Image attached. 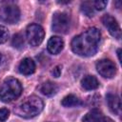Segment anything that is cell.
Returning a JSON list of instances; mask_svg holds the SVG:
<instances>
[{
  "instance_id": "cell-1",
  "label": "cell",
  "mask_w": 122,
  "mask_h": 122,
  "mask_svg": "<svg viewBox=\"0 0 122 122\" xmlns=\"http://www.w3.org/2000/svg\"><path fill=\"white\" fill-rule=\"evenodd\" d=\"M100 39V30L97 28L92 27L87 29L79 35L75 36L71 40V47L72 51L77 55L84 57L92 56L97 51Z\"/></svg>"
},
{
  "instance_id": "cell-2",
  "label": "cell",
  "mask_w": 122,
  "mask_h": 122,
  "mask_svg": "<svg viewBox=\"0 0 122 122\" xmlns=\"http://www.w3.org/2000/svg\"><path fill=\"white\" fill-rule=\"evenodd\" d=\"M43 108L44 103L42 99L36 95H30L27 97L23 102L18 104L14 108L13 112L16 115L22 118L30 119L37 116L43 111Z\"/></svg>"
},
{
  "instance_id": "cell-3",
  "label": "cell",
  "mask_w": 122,
  "mask_h": 122,
  "mask_svg": "<svg viewBox=\"0 0 122 122\" xmlns=\"http://www.w3.org/2000/svg\"><path fill=\"white\" fill-rule=\"evenodd\" d=\"M22 93V85L18 79L9 77L5 79L0 87V100L4 103L17 99Z\"/></svg>"
},
{
  "instance_id": "cell-4",
  "label": "cell",
  "mask_w": 122,
  "mask_h": 122,
  "mask_svg": "<svg viewBox=\"0 0 122 122\" xmlns=\"http://www.w3.org/2000/svg\"><path fill=\"white\" fill-rule=\"evenodd\" d=\"M20 19V10L15 3L3 1L0 3V20L8 24H15Z\"/></svg>"
},
{
  "instance_id": "cell-5",
  "label": "cell",
  "mask_w": 122,
  "mask_h": 122,
  "mask_svg": "<svg viewBox=\"0 0 122 122\" xmlns=\"http://www.w3.org/2000/svg\"><path fill=\"white\" fill-rule=\"evenodd\" d=\"M52 30L57 33H67L71 27V17L66 12L57 11L52 16Z\"/></svg>"
},
{
  "instance_id": "cell-6",
  "label": "cell",
  "mask_w": 122,
  "mask_h": 122,
  "mask_svg": "<svg viewBox=\"0 0 122 122\" xmlns=\"http://www.w3.org/2000/svg\"><path fill=\"white\" fill-rule=\"evenodd\" d=\"M26 34H27V39L29 44L32 47L39 46L43 42L45 37L44 29L38 24L29 25L26 30Z\"/></svg>"
},
{
  "instance_id": "cell-7",
  "label": "cell",
  "mask_w": 122,
  "mask_h": 122,
  "mask_svg": "<svg viewBox=\"0 0 122 122\" xmlns=\"http://www.w3.org/2000/svg\"><path fill=\"white\" fill-rule=\"evenodd\" d=\"M98 73L105 78H112L116 74V66L110 59H102L96 63Z\"/></svg>"
},
{
  "instance_id": "cell-8",
  "label": "cell",
  "mask_w": 122,
  "mask_h": 122,
  "mask_svg": "<svg viewBox=\"0 0 122 122\" xmlns=\"http://www.w3.org/2000/svg\"><path fill=\"white\" fill-rule=\"evenodd\" d=\"M101 21H102L103 25L107 28V30H109L111 35H112L116 39H120L121 38L120 26H119V24L117 23L116 19L113 16H112L111 14H105V15L102 16Z\"/></svg>"
},
{
  "instance_id": "cell-9",
  "label": "cell",
  "mask_w": 122,
  "mask_h": 122,
  "mask_svg": "<svg viewBox=\"0 0 122 122\" xmlns=\"http://www.w3.org/2000/svg\"><path fill=\"white\" fill-rule=\"evenodd\" d=\"M64 48V41L59 36H51L47 45L48 51L51 54H58Z\"/></svg>"
},
{
  "instance_id": "cell-10",
  "label": "cell",
  "mask_w": 122,
  "mask_h": 122,
  "mask_svg": "<svg viewBox=\"0 0 122 122\" xmlns=\"http://www.w3.org/2000/svg\"><path fill=\"white\" fill-rule=\"evenodd\" d=\"M18 71L21 74L30 75L35 71V63L31 58H24L18 65Z\"/></svg>"
},
{
  "instance_id": "cell-11",
  "label": "cell",
  "mask_w": 122,
  "mask_h": 122,
  "mask_svg": "<svg viewBox=\"0 0 122 122\" xmlns=\"http://www.w3.org/2000/svg\"><path fill=\"white\" fill-rule=\"evenodd\" d=\"M106 99L108 102V105L110 107V110L114 114H119L121 112V102L120 98L113 93H108L106 95Z\"/></svg>"
},
{
  "instance_id": "cell-12",
  "label": "cell",
  "mask_w": 122,
  "mask_h": 122,
  "mask_svg": "<svg viewBox=\"0 0 122 122\" xmlns=\"http://www.w3.org/2000/svg\"><path fill=\"white\" fill-rule=\"evenodd\" d=\"M81 86H82L83 89H85L87 91H92V90H95V89L98 88L99 82H98V80L95 76L86 75L81 80Z\"/></svg>"
},
{
  "instance_id": "cell-13",
  "label": "cell",
  "mask_w": 122,
  "mask_h": 122,
  "mask_svg": "<svg viewBox=\"0 0 122 122\" xmlns=\"http://www.w3.org/2000/svg\"><path fill=\"white\" fill-rule=\"evenodd\" d=\"M39 91L46 96H52L57 92L58 86L51 81H46L40 86Z\"/></svg>"
},
{
  "instance_id": "cell-14",
  "label": "cell",
  "mask_w": 122,
  "mask_h": 122,
  "mask_svg": "<svg viewBox=\"0 0 122 122\" xmlns=\"http://www.w3.org/2000/svg\"><path fill=\"white\" fill-rule=\"evenodd\" d=\"M61 104L63 107H66V108H72V107H78V106H81L83 104V102L77 97L75 96L74 94H69L67 96H65L62 101H61Z\"/></svg>"
},
{
  "instance_id": "cell-15",
  "label": "cell",
  "mask_w": 122,
  "mask_h": 122,
  "mask_svg": "<svg viewBox=\"0 0 122 122\" xmlns=\"http://www.w3.org/2000/svg\"><path fill=\"white\" fill-rule=\"evenodd\" d=\"M102 118V112L98 109H92L82 118L83 122H99Z\"/></svg>"
},
{
  "instance_id": "cell-16",
  "label": "cell",
  "mask_w": 122,
  "mask_h": 122,
  "mask_svg": "<svg viewBox=\"0 0 122 122\" xmlns=\"http://www.w3.org/2000/svg\"><path fill=\"white\" fill-rule=\"evenodd\" d=\"M93 3L91 1H85L81 3V10L84 14H86L88 17L93 16Z\"/></svg>"
},
{
  "instance_id": "cell-17",
  "label": "cell",
  "mask_w": 122,
  "mask_h": 122,
  "mask_svg": "<svg viewBox=\"0 0 122 122\" xmlns=\"http://www.w3.org/2000/svg\"><path fill=\"white\" fill-rule=\"evenodd\" d=\"M11 45L15 48V49H22L24 46V38L23 35L21 33H15L11 39Z\"/></svg>"
},
{
  "instance_id": "cell-18",
  "label": "cell",
  "mask_w": 122,
  "mask_h": 122,
  "mask_svg": "<svg viewBox=\"0 0 122 122\" xmlns=\"http://www.w3.org/2000/svg\"><path fill=\"white\" fill-rule=\"evenodd\" d=\"M9 38V31L8 29L4 26L0 25V44L5 43Z\"/></svg>"
},
{
  "instance_id": "cell-19",
  "label": "cell",
  "mask_w": 122,
  "mask_h": 122,
  "mask_svg": "<svg viewBox=\"0 0 122 122\" xmlns=\"http://www.w3.org/2000/svg\"><path fill=\"white\" fill-rule=\"evenodd\" d=\"M93 8L97 10H102L106 8L108 2L107 1H101V0H97V1H93Z\"/></svg>"
},
{
  "instance_id": "cell-20",
  "label": "cell",
  "mask_w": 122,
  "mask_h": 122,
  "mask_svg": "<svg viewBox=\"0 0 122 122\" xmlns=\"http://www.w3.org/2000/svg\"><path fill=\"white\" fill-rule=\"evenodd\" d=\"M9 115H10V111L8 109H6V108L0 109V121L1 122L6 121L9 117Z\"/></svg>"
},
{
  "instance_id": "cell-21",
  "label": "cell",
  "mask_w": 122,
  "mask_h": 122,
  "mask_svg": "<svg viewBox=\"0 0 122 122\" xmlns=\"http://www.w3.org/2000/svg\"><path fill=\"white\" fill-rule=\"evenodd\" d=\"M61 66L60 65H57V66H55L52 70H51V74H52V76L53 77H59L60 76V74H61Z\"/></svg>"
},
{
  "instance_id": "cell-22",
  "label": "cell",
  "mask_w": 122,
  "mask_h": 122,
  "mask_svg": "<svg viewBox=\"0 0 122 122\" xmlns=\"http://www.w3.org/2000/svg\"><path fill=\"white\" fill-rule=\"evenodd\" d=\"M101 122H114L112 119H111V118H109V117H104L102 120H101Z\"/></svg>"
},
{
  "instance_id": "cell-23",
  "label": "cell",
  "mask_w": 122,
  "mask_h": 122,
  "mask_svg": "<svg viewBox=\"0 0 122 122\" xmlns=\"http://www.w3.org/2000/svg\"><path fill=\"white\" fill-rule=\"evenodd\" d=\"M120 52H121V50H120V49H118V50H117V56H118L119 61L121 62V56H120Z\"/></svg>"
},
{
  "instance_id": "cell-24",
  "label": "cell",
  "mask_w": 122,
  "mask_h": 122,
  "mask_svg": "<svg viewBox=\"0 0 122 122\" xmlns=\"http://www.w3.org/2000/svg\"><path fill=\"white\" fill-rule=\"evenodd\" d=\"M58 3L59 4H68V3H70V1H58Z\"/></svg>"
},
{
  "instance_id": "cell-25",
  "label": "cell",
  "mask_w": 122,
  "mask_h": 122,
  "mask_svg": "<svg viewBox=\"0 0 122 122\" xmlns=\"http://www.w3.org/2000/svg\"><path fill=\"white\" fill-rule=\"evenodd\" d=\"M2 58H3L2 57V53L0 52V66H1V63H2Z\"/></svg>"
}]
</instances>
